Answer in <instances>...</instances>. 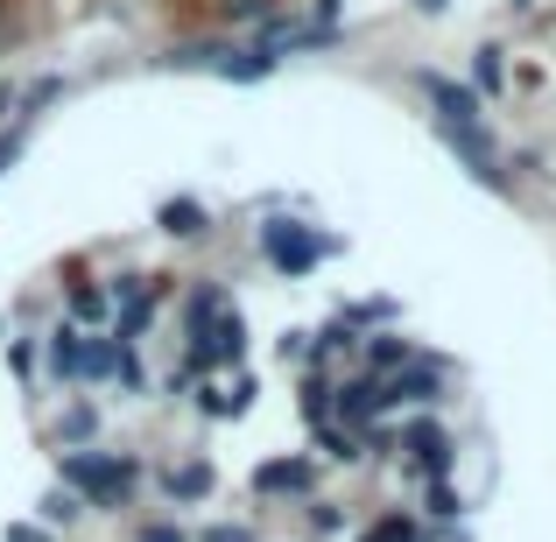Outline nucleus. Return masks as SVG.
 <instances>
[{"mask_svg":"<svg viewBox=\"0 0 556 542\" xmlns=\"http://www.w3.org/2000/svg\"><path fill=\"white\" fill-rule=\"evenodd\" d=\"M416 8H422V14H444V8H451V0H416Z\"/></svg>","mask_w":556,"mask_h":542,"instance_id":"nucleus-3","label":"nucleus"},{"mask_svg":"<svg viewBox=\"0 0 556 542\" xmlns=\"http://www.w3.org/2000/svg\"><path fill=\"white\" fill-rule=\"evenodd\" d=\"M515 8H535V0H515Z\"/></svg>","mask_w":556,"mask_h":542,"instance_id":"nucleus-4","label":"nucleus"},{"mask_svg":"<svg viewBox=\"0 0 556 542\" xmlns=\"http://www.w3.org/2000/svg\"><path fill=\"white\" fill-rule=\"evenodd\" d=\"M422 99L437 106V127H472V121H486V99L472 92V85H458V78H437V71H422Z\"/></svg>","mask_w":556,"mask_h":542,"instance_id":"nucleus-1","label":"nucleus"},{"mask_svg":"<svg viewBox=\"0 0 556 542\" xmlns=\"http://www.w3.org/2000/svg\"><path fill=\"white\" fill-rule=\"evenodd\" d=\"M472 92L479 99L507 92V50H501V42H479V50H472Z\"/></svg>","mask_w":556,"mask_h":542,"instance_id":"nucleus-2","label":"nucleus"}]
</instances>
